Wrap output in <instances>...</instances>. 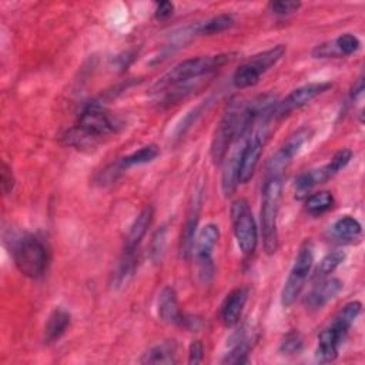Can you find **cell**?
<instances>
[{
	"label": "cell",
	"instance_id": "6da1fadb",
	"mask_svg": "<svg viewBox=\"0 0 365 365\" xmlns=\"http://www.w3.org/2000/svg\"><path fill=\"white\" fill-rule=\"evenodd\" d=\"M117 130L115 120L97 103L87 104L78 114L77 123L63 137L68 145L78 150L94 148L103 137Z\"/></svg>",
	"mask_w": 365,
	"mask_h": 365
},
{
	"label": "cell",
	"instance_id": "7a4b0ae2",
	"mask_svg": "<svg viewBox=\"0 0 365 365\" xmlns=\"http://www.w3.org/2000/svg\"><path fill=\"white\" fill-rule=\"evenodd\" d=\"M235 56H237L235 53H221V54L198 56V57L187 58L175 64L171 70H168L164 76H161L157 80V83L153 86V93H160L171 86L194 81L202 76H208L210 73L232 61Z\"/></svg>",
	"mask_w": 365,
	"mask_h": 365
},
{
	"label": "cell",
	"instance_id": "3957f363",
	"mask_svg": "<svg viewBox=\"0 0 365 365\" xmlns=\"http://www.w3.org/2000/svg\"><path fill=\"white\" fill-rule=\"evenodd\" d=\"M282 198V175H265L261 192V235L264 251L272 255L278 250V212Z\"/></svg>",
	"mask_w": 365,
	"mask_h": 365
},
{
	"label": "cell",
	"instance_id": "277c9868",
	"mask_svg": "<svg viewBox=\"0 0 365 365\" xmlns=\"http://www.w3.org/2000/svg\"><path fill=\"white\" fill-rule=\"evenodd\" d=\"M19 272L27 278H40L48 265L50 254L46 242L37 235L27 234L16 245L13 252Z\"/></svg>",
	"mask_w": 365,
	"mask_h": 365
},
{
	"label": "cell",
	"instance_id": "5b68a950",
	"mask_svg": "<svg viewBox=\"0 0 365 365\" xmlns=\"http://www.w3.org/2000/svg\"><path fill=\"white\" fill-rule=\"evenodd\" d=\"M314 264V245L311 241H304L297 252L292 268L288 274V278L281 291V304L282 307H291L297 297L301 294L304 284L308 278V274Z\"/></svg>",
	"mask_w": 365,
	"mask_h": 365
},
{
	"label": "cell",
	"instance_id": "8992f818",
	"mask_svg": "<svg viewBox=\"0 0 365 365\" xmlns=\"http://www.w3.org/2000/svg\"><path fill=\"white\" fill-rule=\"evenodd\" d=\"M231 222L237 245L244 255H251L258 242V231L250 204L245 198H237L230 208Z\"/></svg>",
	"mask_w": 365,
	"mask_h": 365
},
{
	"label": "cell",
	"instance_id": "52a82bcc",
	"mask_svg": "<svg viewBox=\"0 0 365 365\" xmlns=\"http://www.w3.org/2000/svg\"><path fill=\"white\" fill-rule=\"evenodd\" d=\"M218 240L220 228L212 222L205 224L195 237L191 255L194 257L197 277L202 284H208L214 277L212 250L215 248Z\"/></svg>",
	"mask_w": 365,
	"mask_h": 365
},
{
	"label": "cell",
	"instance_id": "ba28073f",
	"mask_svg": "<svg viewBox=\"0 0 365 365\" xmlns=\"http://www.w3.org/2000/svg\"><path fill=\"white\" fill-rule=\"evenodd\" d=\"M202 202V187L198 185L194 188V192L190 197L188 208L185 212V220L182 224V230L180 234L178 252L182 259H187L191 255L192 245L195 241V231L200 220V210Z\"/></svg>",
	"mask_w": 365,
	"mask_h": 365
},
{
	"label": "cell",
	"instance_id": "9c48e42d",
	"mask_svg": "<svg viewBox=\"0 0 365 365\" xmlns=\"http://www.w3.org/2000/svg\"><path fill=\"white\" fill-rule=\"evenodd\" d=\"M311 130L301 128L295 131L289 138L281 145V148L269 158L267 164L265 175H281L291 160L298 154L301 147L311 138Z\"/></svg>",
	"mask_w": 365,
	"mask_h": 365
},
{
	"label": "cell",
	"instance_id": "30bf717a",
	"mask_svg": "<svg viewBox=\"0 0 365 365\" xmlns=\"http://www.w3.org/2000/svg\"><path fill=\"white\" fill-rule=\"evenodd\" d=\"M331 87H332V84L328 83V81L327 83H324V81H321V83H308V84H304L301 87H297L282 101L275 104L274 117L281 118V117L287 115L288 113H291L292 110L304 107L305 104H308L309 101H312L315 97L325 93Z\"/></svg>",
	"mask_w": 365,
	"mask_h": 365
},
{
	"label": "cell",
	"instance_id": "8fae6325",
	"mask_svg": "<svg viewBox=\"0 0 365 365\" xmlns=\"http://www.w3.org/2000/svg\"><path fill=\"white\" fill-rule=\"evenodd\" d=\"M361 46V41L356 36L351 33H344L332 41H327L315 46L312 56L315 58H329V57H344L355 53Z\"/></svg>",
	"mask_w": 365,
	"mask_h": 365
},
{
	"label": "cell",
	"instance_id": "7c38bea8",
	"mask_svg": "<svg viewBox=\"0 0 365 365\" xmlns=\"http://www.w3.org/2000/svg\"><path fill=\"white\" fill-rule=\"evenodd\" d=\"M245 138L247 137H240V145H237L232 154L224 161V167L221 173V191L224 197H231L235 192L237 185L240 184V178H238L240 161H241V151H242Z\"/></svg>",
	"mask_w": 365,
	"mask_h": 365
},
{
	"label": "cell",
	"instance_id": "4fadbf2b",
	"mask_svg": "<svg viewBox=\"0 0 365 365\" xmlns=\"http://www.w3.org/2000/svg\"><path fill=\"white\" fill-rule=\"evenodd\" d=\"M153 217H154V210L151 205H145L140 211V214L135 217L134 222L131 224V227L128 230L123 252L137 254L138 245L143 241L144 235L147 234V230L150 228V225L153 222Z\"/></svg>",
	"mask_w": 365,
	"mask_h": 365
},
{
	"label": "cell",
	"instance_id": "5bb4252c",
	"mask_svg": "<svg viewBox=\"0 0 365 365\" xmlns=\"http://www.w3.org/2000/svg\"><path fill=\"white\" fill-rule=\"evenodd\" d=\"M344 284L338 278H328L322 279L317 284L305 297V305L309 309H321L325 304L334 299L342 289Z\"/></svg>",
	"mask_w": 365,
	"mask_h": 365
},
{
	"label": "cell",
	"instance_id": "9a60e30c",
	"mask_svg": "<svg viewBox=\"0 0 365 365\" xmlns=\"http://www.w3.org/2000/svg\"><path fill=\"white\" fill-rule=\"evenodd\" d=\"M248 291L247 288H235L227 294L222 305H221V321L225 327H234L238 324L244 305L247 302Z\"/></svg>",
	"mask_w": 365,
	"mask_h": 365
},
{
	"label": "cell",
	"instance_id": "2e32d148",
	"mask_svg": "<svg viewBox=\"0 0 365 365\" xmlns=\"http://www.w3.org/2000/svg\"><path fill=\"white\" fill-rule=\"evenodd\" d=\"M157 311H158V317L161 318V321H164L167 324H180L181 322L182 314L180 311L177 294H175L174 288L164 287L160 291L158 299H157Z\"/></svg>",
	"mask_w": 365,
	"mask_h": 365
},
{
	"label": "cell",
	"instance_id": "e0dca14e",
	"mask_svg": "<svg viewBox=\"0 0 365 365\" xmlns=\"http://www.w3.org/2000/svg\"><path fill=\"white\" fill-rule=\"evenodd\" d=\"M344 338H341L334 329L327 327L318 335V345L315 349V359L321 364L332 362L338 356L339 345Z\"/></svg>",
	"mask_w": 365,
	"mask_h": 365
},
{
	"label": "cell",
	"instance_id": "ac0fdd59",
	"mask_svg": "<svg viewBox=\"0 0 365 365\" xmlns=\"http://www.w3.org/2000/svg\"><path fill=\"white\" fill-rule=\"evenodd\" d=\"M332 173L329 171V168L325 165L319 167V168H314L309 171H305L302 174H299L295 178V197L297 198H302L305 197L315 185L327 182L329 178H332Z\"/></svg>",
	"mask_w": 365,
	"mask_h": 365
},
{
	"label": "cell",
	"instance_id": "d6986e66",
	"mask_svg": "<svg viewBox=\"0 0 365 365\" xmlns=\"http://www.w3.org/2000/svg\"><path fill=\"white\" fill-rule=\"evenodd\" d=\"M141 364H177V342L174 339L163 341L151 346L140 359Z\"/></svg>",
	"mask_w": 365,
	"mask_h": 365
},
{
	"label": "cell",
	"instance_id": "ffe728a7",
	"mask_svg": "<svg viewBox=\"0 0 365 365\" xmlns=\"http://www.w3.org/2000/svg\"><path fill=\"white\" fill-rule=\"evenodd\" d=\"M361 309H362V304L359 301H351V302L345 304L338 311V314L334 317L332 322L328 327L331 329H334L341 338H345L349 328L352 327V324L361 314Z\"/></svg>",
	"mask_w": 365,
	"mask_h": 365
},
{
	"label": "cell",
	"instance_id": "44dd1931",
	"mask_svg": "<svg viewBox=\"0 0 365 365\" xmlns=\"http://www.w3.org/2000/svg\"><path fill=\"white\" fill-rule=\"evenodd\" d=\"M70 321H71V317L64 308H61V307L54 308L50 312V315L46 321V325H44L46 344H51V342L57 341L68 328Z\"/></svg>",
	"mask_w": 365,
	"mask_h": 365
},
{
	"label": "cell",
	"instance_id": "7402d4cb",
	"mask_svg": "<svg viewBox=\"0 0 365 365\" xmlns=\"http://www.w3.org/2000/svg\"><path fill=\"white\" fill-rule=\"evenodd\" d=\"M331 231L332 235L341 241H352L361 235L362 227L356 218L351 215H344L332 224Z\"/></svg>",
	"mask_w": 365,
	"mask_h": 365
},
{
	"label": "cell",
	"instance_id": "603a6c76",
	"mask_svg": "<svg viewBox=\"0 0 365 365\" xmlns=\"http://www.w3.org/2000/svg\"><path fill=\"white\" fill-rule=\"evenodd\" d=\"M285 51H287V47L284 44H278V46H274L272 48H268L259 54L252 56V58L248 60L247 63H250L259 74H264L267 70H269L282 58Z\"/></svg>",
	"mask_w": 365,
	"mask_h": 365
},
{
	"label": "cell",
	"instance_id": "cb8c5ba5",
	"mask_svg": "<svg viewBox=\"0 0 365 365\" xmlns=\"http://www.w3.org/2000/svg\"><path fill=\"white\" fill-rule=\"evenodd\" d=\"M158 155V147L155 144H147L135 151H133L131 154L120 158L117 161L118 167L121 171L133 167V165H140V164H145L153 161L155 157Z\"/></svg>",
	"mask_w": 365,
	"mask_h": 365
},
{
	"label": "cell",
	"instance_id": "d4e9b609",
	"mask_svg": "<svg viewBox=\"0 0 365 365\" xmlns=\"http://www.w3.org/2000/svg\"><path fill=\"white\" fill-rule=\"evenodd\" d=\"M232 24H234V19L231 14H218L215 17H211L202 23L192 26L191 33L211 36V34H217V33H221V31L230 29Z\"/></svg>",
	"mask_w": 365,
	"mask_h": 365
},
{
	"label": "cell",
	"instance_id": "484cf974",
	"mask_svg": "<svg viewBox=\"0 0 365 365\" xmlns=\"http://www.w3.org/2000/svg\"><path fill=\"white\" fill-rule=\"evenodd\" d=\"M334 197L329 191H318L305 200V210L311 215H319L332 208Z\"/></svg>",
	"mask_w": 365,
	"mask_h": 365
},
{
	"label": "cell",
	"instance_id": "4316f807",
	"mask_svg": "<svg viewBox=\"0 0 365 365\" xmlns=\"http://www.w3.org/2000/svg\"><path fill=\"white\" fill-rule=\"evenodd\" d=\"M259 77L261 74L250 63H244L234 71L232 84L237 88H248L255 86L259 81Z\"/></svg>",
	"mask_w": 365,
	"mask_h": 365
},
{
	"label": "cell",
	"instance_id": "83f0119b",
	"mask_svg": "<svg viewBox=\"0 0 365 365\" xmlns=\"http://www.w3.org/2000/svg\"><path fill=\"white\" fill-rule=\"evenodd\" d=\"M345 259V252L341 250H334L331 252H328L318 264L317 269H315V278H325L327 275L332 274Z\"/></svg>",
	"mask_w": 365,
	"mask_h": 365
},
{
	"label": "cell",
	"instance_id": "f1b7e54d",
	"mask_svg": "<svg viewBox=\"0 0 365 365\" xmlns=\"http://www.w3.org/2000/svg\"><path fill=\"white\" fill-rule=\"evenodd\" d=\"M302 336L298 331H289L285 334L279 344V352L282 355H295L302 349Z\"/></svg>",
	"mask_w": 365,
	"mask_h": 365
},
{
	"label": "cell",
	"instance_id": "f546056e",
	"mask_svg": "<svg viewBox=\"0 0 365 365\" xmlns=\"http://www.w3.org/2000/svg\"><path fill=\"white\" fill-rule=\"evenodd\" d=\"M164 250H165V228L161 227V230H158L153 240H151V244H150V255H151V259L154 262H158L161 261L163 258V254H164Z\"/></svg>",
	"mask_w": 365,
	"mask_h": 365
},
{
	"label": "cell",
	"instance_id": "4dcf8cb0",
	"mask_svg": "<svg viewBox=\"0 0 365 365\" xmlns=\"http://www.w3.org/2000/svg\"><path fill=\"white\" fill-rule=\"evenodd\" d=\"M351 158H352V151L348 148H341L339 151H336L332 155L331 161L327 165L331 170V173L335 175L336 173H339L342 168H345L348 165Z\"/></svg>",
	"mask_w": 365,
	"mask_h": 365
},
{
	"label": "cell",
	"instance_id": "1f68e13d",
	"mask_svg": "<svg viewBox=\"0 0 365 365\" xmlns=\"http://www.w3.org/2000/svg\"><path fill=\"white\" fill-rule=\"evenodd\" d=\"M301 7L299 1H292V0H279V1H272L269 4V9L274 14L277 16H287L294 11H297Z\"/></svg>",
	"mask_w": 365,
	"mask_h": 365
},
{
	"label": "cell",
	"instance_id": "d6a6232c",
	"mask_svg": "<svg viewBox=\"0 0 365 365\" xmlns=\"http://www.w3.org/2000/svg\"><path fill=\"white\" fill-rule=\"evenodd\" d=\"M202 107H204V104L200 106V107H195L194 110H191V111L181 120V123L178 124V127H177V130H175V137H181V135L192 125V123L200 117Z\"/></svg>",
	"mask_w": 365,
	"mask_h": 365
},
{
	"label": "cell",
	"instance_id": "836d02e7",
	"mask_svg": "<svg viewBox=\"0 0 365 365\" xmlns=\"http://www.w3.org/2000/svg\"><path fill=\"white\" fill-rule=\"evenodd\" d=\"M0 181H1V191H3V194H6V195L10 194L13 191V188H14L16 180H14L11 168L6 163H1V178H0Z\"/></svg>",
	"mask_w": 365,
	"mask_h": 365
},
{
	"label": "cell",
	"instance_id": "e575fe53",
	"mask_svg": "<svg viewBox=\"0 0 365 365\" xmlns=\"http://www.w3.org/2000/svg\"><path fill=\"white\" fill-rule=\"evenodd\" d=\"M202 356H204V345L200 339H194L188 348V364L197 365L202 361Z\"/></svg>",
	"mask_w": 365,
	"mask_h": 365
},
{
	"label": "cell",
	"instance_id": "d590c367",
	"mask_svg": "<svg viewBox=\"0 0 365 365\" xmlns=\"http://www.w3.org/2000/svg\"><path fill=\"white\" fill-rule=\"evenodd\" d=\"M173 11H174V4L171 1H160L157 3V7H155V17L158 20H164L170 17Z\"/></svg>",
	"mask_w": 365,
	"mask_h": 365
},
{
	"label": "cell",
	"instance_id": "8d00e7d4",
	"mask_svg": "<svg viewBox=\"0 0 365 365\" xmlns=\"http://www.w3.org/2000/svg\"><path fill=\"white\" fill-rule=\"evenodd\" d=\"M364 77L362 76H359L358 77V80L355 81V84H354V87H352V90H351V97H358L359 94H362V91H364Z\"/></svg>",
	"mask_w": 365,
	"mask_h": 365
}]
</instances>
